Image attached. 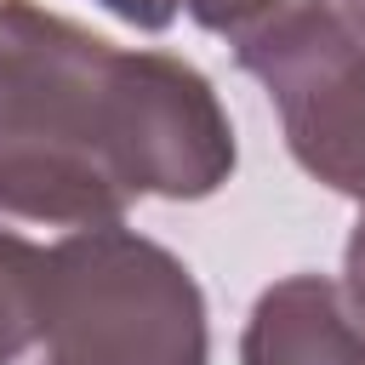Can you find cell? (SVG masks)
<instances>
[{
  "mask_svg": "<svg viewBox=\"0 0 365 365\" xmlns=\"http://www.w3.org/2000/svg\"><path fill=\"white\" fill-rule=\"evenodd\" d=\"M234 160L228 108L194 63L0 0V222L103 228L143 194H217Z\"/></svg>",
  "mask_w": 365,
  "mask_h": 365,
  "instance_id": "cell-1",
  "label": "cell"
},
{
  "mask_svg": "<svg viewBox=\"0 0 365 365\" xmlns=\"http://www.w3.org/2000/svg\"><path fill=\"white\" fill-rule=\"evenodd\" d=\"M40 365H211L205 291L125 222L74 228L46 251Z\"/></svg>",
  "mask_w": 365,
  "mask_h": 365,
  "instance_id": "cell-2",
  "label": "cell"
},
{
  "mask_svg": "<svg viewBox=\"0 0 365 365\" xmlns=\"http://www.w3.org/2000/svg\"><path fill=\"white\" fill-rule=\"evenodd\" d=\"M240 68L262 80L291 160L365 211V34L342 6H319L297 29L245 51Z\"/></svg>",
  "mask_w": 365,
  "mask_h": 365,
  "instance_id": "cell-3",
  "label": "cell"
},
{
  "mask_svg": "<svg viewBox=\"0 0 365 365\" xmlns=\"http://www.w3.org/2000/svg\"><path fill=\"white\" fill-rule=\"evenodd\" d=\"M240 365H365V325L325 274L274 279L240 336Z\"/></svg>",
  "mask_w": 365,
  "mask_h": 365,
  "instance_id": "cell-4",
  "label": "cell"
},
{
  "mask_svg": "<svg viewBox=\"0 0 365 365\" xmlns=\"http://www.w3.org/2000/svg\"><path fill=\"white\" fill-rule=\"evenodd\" d=\"M46 251L0 222V365H17L40 342Z\"/></svg>",
  "mask_w": 365,
  "mask_h": 365,
  "instance_id": "cell-5",
  "label": "cell"
},
{
  "mask_svg": "<svg viewBox=\"0 0 365 365\" xmlns=\"http://www.w3.org/2000/svg\"><path fill=\"white\" fill-rule=\"evenodd\" d=\"M177 6H182L205 34L228 40L234 57H245V51L268 46L274 34L297 29L302 17H314V11L331 6V0H177Z\"/></svg>",
  "mask_w": 365,
  "mask_h": 365,
  "instance_id": "cell-6",
  "label": "cell"
},
{
  "mask_svg": "<svg viewBox=\"0 0 365 365\" xmlns=\"http://www.w3.org/2000/svg\"><path fill=\"white\" fill-rule=\"evenodd\" d=\"M342 302L365 325V211H359V222L348 234V251H342Z\"/></svg>",
  "mask_w": 365,
  "mask_h": 365,
  "instance_id": "cell-7",
  "label": "cell"
},
{
  "mask_svg": "<svg viewBox=\"0 0 365 365\" xmlns=\"http://www.w3.org/2000/svg\"><path fill=\"white\" fill-rule=\"evenodd\" d=\"M97 6H103L108 17L143 29V34H160V29H171V17H177V0H97Z\"/></svg>",
  "mask_w": 365,
  "mask_h": 365,
  "instance_id": "cell-8",
  "label": "cell"
},
{
  "mask_svg": "<svg viewBox=\"0 0 365 365\" xmlns=\"http://www.w3.org/2000/svg\"><path fill=\"white\" fill-rule=\"evenodd\" d=\"M336 6H342V17H348L359 34H365V0H336Z\"/></svg>",
  "mask_w": 365,
  "mask_h": 365,
  "instance_id": "cell-9",
  "label": "cell"
}]
</instances>
